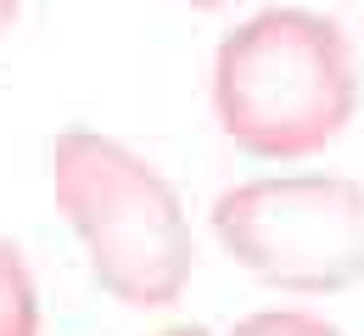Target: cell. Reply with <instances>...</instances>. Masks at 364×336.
<instances>
[{
  "instance_id": "cell-7",
  "label": "cell",
  "mask_w": 364,
  "mask_h": 336,
  "mask_svg": "<svg viewBox=\"0 0 364 336\" xmlns=\"http://www.w3.org/2000/svg\"><path fill=\"white\" fill-rule=\"evenodd\" d=\"M157 336H213L208 325H168V331H157Z\"/></svg>"
},
{
  "instance_id": "cell-8",
  "label": "cell",
  "mask_w": 364,
  "mask_h": 336,
  "mask_svg": "<svg viewBox=\"0 0 364 336\" xmlns=\"http://www.w3.org/2000/svg\"><path fill=\"white\" fill-rule=\"evenodd\" d=\"M185 6H230V0H185Z\"/></svg>"
},
{
  "instance_id": "cell-4",
  "label": "cell",
  "mask_w": 364,
  "mask_h": 336,
  "mask_svg": "<svg viewBox=\"0 0 364 336\" xmlns=\"http://www.w3.org/2000/svg\"><path fill=\"white\" fill-rule=\"evenodd\" d=\"M0 336H40V286L17 241L0 236Z\"/></svg>"
},
{
  "instance_id": "cell-5",
  "label": "cell",
  "mask_w": 364,
  "mask_h": 336,
  "mask_svg": "<svg viewBox=\"0 0 364 336\" xmlns=\"http://www.w3.org/2000/svg\"><path fill=\"white\" fill-rule=\"evenodd\" d=\"M225 336H348L314 308H258L247 320H235Z\"/></svg>"
},
{
  "instance_id": "cell-6",
  "label": "cell",
  "mask_w": 364,
  "mask_h": 336,
  "mask_svg": "<svg viewBox=\"0 0 364 336\" xmlns=\"http://www.w3.org/2000/svg\"><path fill=\"white\" fill-rule=\"evenodd\" d=\"M17 11H23V0H0V34L17 23Z\"/></svg>"
},
{
  "instance_id": "cell-1",
  "label": "cell",
  "mask_w": 364,
  "mask_h": 336,
  "mask_svg": "<svg viewBox=\"0 0 364 336\" xmlns=\"http://www.w3.org/2000/svg\"><path fill=\"white\" fill-rule=\"evenodd\" d=\"M353 34L314 6H264L213 50V118L247 157L303 163L359 112Z\"/></svg>"
},
{
  "instance_id": "cell-2",
  "label": "cell",
  "mask_w": 364,
  "mask_h": 336,
  "mask_svg": "<svg viewBox=\"0 0 364 336\" xmlns=\"http://www.w3.org/2000/svg\"><path fill=\"white\" fill-rule=\"evenodd\" d=\"M50 196L112 303H180L196 275V236L174 180L151 157L101 129H62L50 141Z\"/></svg>"
},
{
  "instance_id": "cell-3",
  "label": "cell",
  "mask_w": 364,
  "mask_h": 336,
  "mask_svg": "<svg viewBox=\"0 0 364 336\" xmlns=\"http://www.w3.org/2000/svg\"><path fill=\"white\" fill-rule=\"evenodd\" d=\"M208 224L230 258L274 291L325 297L364 281V185L348 174H258L225 185Z\"/></svg>"
}]
</instances>
